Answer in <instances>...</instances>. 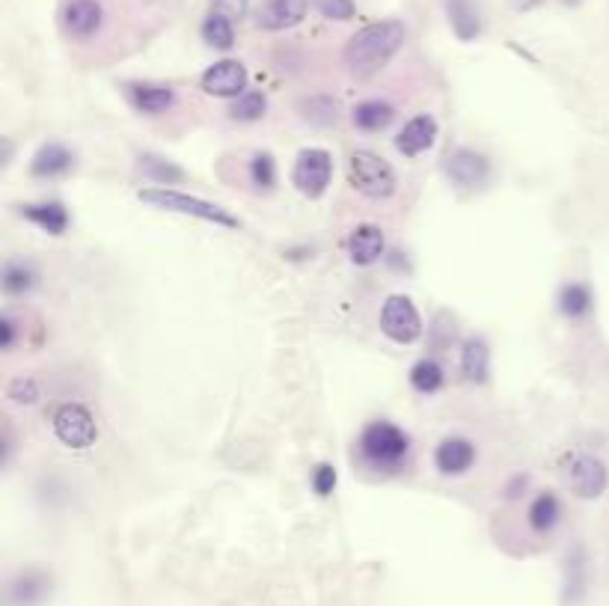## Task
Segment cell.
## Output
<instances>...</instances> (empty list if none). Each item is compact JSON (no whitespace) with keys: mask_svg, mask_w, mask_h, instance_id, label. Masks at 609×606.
<instances>
[{"mask_svg":"<svg viewBox=\"0 0 609 606\" xmlns=\"http://www.w3.org/2000/svg\"><path fill=\"white\" fill-rule=\"evenodd\" d=\"M405 36H408V31L396 19L366 24L363 31L354 33L346 45V66L351 69V75H378L380 69H387L389 60L401 51Z\"/></svg>","mask_w":609,"mask_h":606,"instance_id":"6da1fadb","label":"cell"},{"mask_svg":"<svg viewBox=\"0 0 609 606\" xmlns=\"http://www.w3.org/2000/svg\"><path fill=\"white\" fill-rule=\"evenodd\" d=\"M140 202L147 205H155L161 212H176V214H188V217H197V221H206V224L214 226H226V229H238V217H232L226 209L214 205L209 200H200V197H188L181 191H169V188H147V191L137 193Z\"/></svg>","mask_w":609,"mask_h":606,"instance_id":"7a4b0ae2","label":"cell"},{"mask_svg":"<svg viewBox=\"0 0 609 606\" xmlns=\"http://www.w3.org/2000/svg\"><path fill=\"white\" fill-rule=\"evenodd\" d=\"M410 437L399 426H393L387 419L368 423L360 435V455L366 458L372 467L396 470L408 458Z\"/></svg>","mask_w":609,"mask_h":606,"instance_id":"3957f363","label":"cell"},{"mask_svg":"<svg viewBox=\"0 0 609 606\" xmlns=\"http://www.w3.org/2000/svg\"><path fill=\"white\" fill-rule=\"evenodd\" d=\"M348 181L368 200H387L399 185L387 161L368 150H358L348 158Z\"/></svg>","mask_w":609,"mask_h":606,"instance_id":"277c9868","label":"cell"},{"mask_svg":"<svg viewBox=\"0 0 609 606\" xmlns=\"http://www.w3.org/2000/svg\"><path fill=\"white\" fill-rule=\"evenodd\" d=\"M54 435L69 449H90L98 440V426L95 416L86 411L84 404L66 402L54 411Z\"/></svg>","mask_w":609,"mask_h":606,"instance_id":"5b68a950","label":"cell"},{"mask_svg":"<svg viewBox=\"0 0 609 606\" xmlns=\"http://www.w3.org/2000/svg\"><path fill=\"white\" fill-rule=\"evenodd\" d=\"M330 179H333V158L327 150H304L294 161L292 181L297 191L309 197V200H318L325 197V191L330 188Z\"/></svg>","mask_w":609,"mask_h":606,"instance_id":"8992f818","label":"cell"},{"mask_svg":"<svg viewBox=\"0 0 609 606\" xmlns=\"http://www.w3.org/2000/svg\"><path fill=\"white\" fill-rule=\"evenodd\" d=\"M105 3L102 0H66L60 10V24L69 39L74 43H90L105 27Z\"/></svg>","mask_w":609,"mask_h":606,"instance_id":"52a82bcc","label":"cell"},{"mask_svg":"<svg viewBox=\"0 0 609 606\" xmlns=\"http://www.w3.org/2000/svg\"><path fill=\"white\" fill-rule=\"evenodd\" d=\"M380 330H384L393 342H399V345H410V342L420 340L422 321L417 307H413V300L405 298V295H393V298L384 300V309H380Z\"/></svg>","mask_w":609,"mask_h":606,"instance_id":"ba28073f","label":"cell"},{"mask_svg":"<svg viewBox=\"0 0 609 606\" xmlns=\"http://www.w3.org/2000/svg\"><path fill=\"white\" fill-rule=\"evenodd\" d=\"M202 90L218 98H238L247 93V69L238 60H218L202 72Z\"/></svg>","mask_w":609,"mask_h":606,"instance_id":"9c48e42d","label":"cell"},{"mask_svg":"<svg viewBox=\"0 0 609 606\" xmlns=\"http://www.w3.org/2000/svg\"><path fill=\"white\" fill-rule=\"evenodd\" d=\"M443 170H446V176H449L458 188L473 191V188H482L491 167H488V158H484L482 152L455 150L446 155V161H443Z\"/></svg>","mask_w":609,"mask_h":606,"instance_id":"30bf717a","label":"cell"},{"mask_svg":"<svg viewBox=\"0 0 609 606\" xmlns=\"http://www.w3.org/2000/svg\"><path fill=\"white\" fill-rule=\"evenodd\" d=\"M306 10L309 0H262V7L256 10V24L271 33L289 31L304 22Z\"/></svg>","mask_w":609,"mask_h":606,"instance_id":"8fae6325","label":"cell"},{"mask_svg":"<svg viewBox=\"0 0 609 606\" xmlns=\"http://www.w3.org/2000/svg\"><path fill=\"white\" fill-rule=\"evenodd\" d=\"M609 485V473L607 464L595 455H579L574 464H571V488L577 497L583 500H598L600 494L607 490Z\"/></svg>","mask_w":609,"mask_h":606,"instance_id":"7c38bea8","label":"cell"},{"mask_svg":"<svg viewBox=\"0 0 609 606\" xmlns=\"http://www.w3.org/2000/svg\"><path fill=\"white\" fill-rule=\"evenodd\" d=\"M434 140H437V119L429 117V114H420V117H413L408 126L401 128L399 138H396V150L405 158H417V155L434 146Z\"/></svg>","mask_w":609,"mask_h":606,"instance_id":"4fadbf2b","label":"cell"},{"mask_svg":"<svg viewBox=\"0 0 609 606\" xmlns=\"http://www.w3.org/2000/svg\"><path fill=\"white\" fill-rule=\"evenodd\" d=\"M128 102L134 105V110L147 114V117H159L167 114L169 107L176 105V90L167 84H149V81H137V84L126 86Z\"/></svg>","mask_w":609,"mask_h":606,"instance_id":"5bb4252c","label":"cell"},{"mask_svg":"<svg viewBox=\"0 0 609 606\" xmlns=\"http://www.w3.org/2000/svg\"><path fill=\"white\" fill-rule=\"evenodd\" d=\"M476 447L464 437H446L441 447L434 449V467L441 470L443 476H461L473 467Z\"/></svg>","mask_w":609,"mask_h":606,"instance_id":"9a60e30c","label":"cell"},{"mask_svg":"<svg viewBox=\"0 0 609 606\" xmlns=\"http://www.w3.org/2000/svg\"><path fill=\"white\" fill-rule=\"evenodd\" d=\"M74 167L72 150H66L63 143H45L31 161L33 179H60Z\"/></svg>","mask_w":609,"mask_h":606,"instance_id":"2e32d148","label":"cell"},{"mask_svg":"<svg viewBox=\"0 0 609 606\" xmlns=\"http://www.w3.org/2000/svg\"><path fill=\"white\" fill-rule=\"evenodd\" d=\"M446 19H449L452 33L461 43H476L484 31L482 15L476 10L473 0H446Z\"/></svg>","mask_w":609,"mask_h":606,"instance_id":"e0dca14e","label":"cell"},{"mask_svg":"<svg viewBox=\"0 0 609 606\" xmlns=\"http://www.w3.org/2000/svg\"><path fill=\"white\" fill-rule=\"evenodd\" d=\"M348 253H351L354 265H375L380 256H384V233L372 224L358 226L351 233V238H348Z\"/></svg>","mask_w":609,"mask_h":606,"instance_id":"ac0fdd59","label":"cell"},{"mask_svg":"<svg viewBox=\"0 0 609 606\" xmlns=\"http://www.w3.org/2000/svg\"><path fill=\"white\" fill-rule=\"evenodd\" d=\"M22 217L48 235H63L69 229V212L63 202H27L22 205Z\"/></svg>","mask_w":609,"mask_h":606,"instance_id":"d6986e66","label":"cell"},{"mask_svg":"<svg viewBox=\"0 0 609 606\" xmlns=\"http://www.w3.org/2000/svg\"><path fill=\"white\" fill-rule=\"evenodd\" d=\"M48 592H51V580L43 571H22L10 583V601L15 606L43 604Z\"/></svg>","mask_w":609,"mask_h":606,"instance_id":"ffe728a7","label":"cell"},{"mask_svg":"<svg viewBox=\"0 0 609 606\" xmlns=\"http://www.w3.org/2000/svg\"><path fill=\"white\" fill-rule=\"evenodd\" d=\"M461 372L470 383H484L491 375V352H488V342L473 336V340L464 342L461 348Z\"/></svg>","mask_w":609,"mask_h":606,"instance_id":"44dd1931","label":"cell"},{"mask_svg":"<svg viewBox=\"0 0 609 606\" xmlns=\"http://www.w3.org/2000/svg\"><path fill=\"white\" fill-rule=\"evenodd\" d=\"M393 117H396V107L389 105V102H384V98H368V102H360L358 107H354V114H351V119H354V126L360 128V131H384V128L393 122Z\"/></svg>","mask_w":609,"mask_h":606,"instance_id":"7402d4cb","label":"cell"},{"mask_svg":"<svg viewBox=\"0 0 609 606\" xmlns=\"http://www.w3.org/2000/svg\"><path fill=\"white\" fill-rule=\"evenodd\" d=\"M592 307H595V298H592V288L586 283H565V286L559 288V312L565 319H586Z\"/></svg>","mask_w":609,"mask_h":606,"instance_id":"603a6c76","label":"cell"},{"mask_svg":"<svg viewBox=\"0 0 609 606\" xmlns=\"http://www.w3.org/2000/svg\"><path fill=\"white\" fill-rule=\"evenodd\" d=\"M529 526L538 532V535H547V532L557 530V523L562 521V502H559L557 494H538L532 506H529Z\"/></svg>","mask_w":609,"mask_h":606,"instance_id":"cb8c5ba5","label":"cell"},{"mask_svg":"<svg viewBox=\"0 0 609 606\" xmlns=\"http://www.w3.org/2000/svg\"><path fill=\"white\" fill-rule=\"evenodd\" d=\"M200 33L202 43L211 45L214 51H230L232 45H235V24H232V19H226L223 12L211 10L209 15H206V22H202Z\"/></svg>","mask_w":609,"mask_h":606,"instance_id":"d4e9b609","label":"cell"},{"mask_svg":"<svg viewBox=\"0 0 609 606\" xmlns=\"http://www.w3.org/2000/svg\"><path fill=\"white\" fill-rule=\"evenodd\" d=\"M443 381H446L443 366L437 360H431V357H425V360H420V363H413V369H410V387L422 395L437 393V390L443 387Z\"/></svg>","mask_w":609,"mask_h":606,"instance_id":"484cf974","label":"cell"},{"mask_svg":"<svg viewBox=\"0 0 609 606\" xmlns=\"http://www.w3.org/2000/svg\"><path fill=\"white\" fill-rule=\"evenodd\" d=\"M36 280H39V274L27 262H7V268H3V292L7 295H27L36 286Z\"/></svg>","mask_w":609,"mask_h":606,"instance_id":"4316f807","label":"cell"},{"mask_svg":"<svg viewBox=\"0 0 609 606\" xmlns=\"http://www.w3.org/2000/svg\"><path fill=\"white\" fill-rule=\"evenodd\" d=\"M265 110H268V98H265V93L247 90L244 96H238L235 102H232L230 117L238 119V122H256V119L265 117Z\"/></svg>","mask_w":609,"mask_h":606,"instance_id":"83f0119b","label":"cell"},{"mask_svg":"<svg viewBox=\"0 0 609 606\" xmlns=\"http://www.w3.org/2000/svg\"><path fill=\"white\" fill-rule=\"evenodd\" d=\"M140 170H143L147 179L159 181V185H173V181L185 179V173L176 164H169V161L159 158V155H143L140 158Z\"/></svg>","mask_w":609,"mask_h":606,"instance_id":"f1b7e54d","label":"cell"},{"mask_svg":"<svg viewBox=\"0 0 609 606\" xmlns=\"http://www.w3.org/2000/svg\"><path fill=\"white\" fill-rule=\"evenodd\" d=\"M250 179L256 188L262 191H271L277 185V164H273L271 152H256L250 161Z\"/></svg>","mask_w":609,"mask_h":606,"instance_id":"f546056e","label":"cell"},{"mask_svg":"<svg viewBox=\"0 0 609 606\" xmlns=\"http://www.w3.org/2000/svg\"><path fill=\"white\" fill-rule=\"evenodd\" d=\"M313 3H316V10L325 19H330V22H351L354 12H358L354 0H313Z\"/></svg>","mask_w":609,"mask_h":606,"instance_id":"4dcf8cb0","label":"cell"},{"mask_svg":"<svg viewBox=\"0 0 609 606\" xmlns=\"http://www.w3.org/2000/svg\"><path fill=\"white\" fill-rule=\"evenodd\" d=\"M10 399L19 404H36L39 402V383L33 381V378H15L10 383Z\"/></svg>","mask_w":609,"mask_h":606,"instance_id":"1f68e13d","label":"cell"},{"mask_svg":"<svg viewBox=\"0 0 609 606\" xmlns=\"http://www.w3.org/2000/svg\"><path fill=\"white\" fill-rule=\"evenodd\" d=\"M313 488H316L318 497H330L337 490V470L330 467V464H318L313 470Z\"/></svg>","mask_w":609,"mask_h":606,"instance_id":"d6a6232c","label":"cell"},{"mask_svg":"<svg viewBox=\"0 0 609 606\" xmlns=\"http://www.w3.org/2000/svg\"><path fill=\"white\" fill-rule=\"evenodd\" d=\"M214 12H223L226 19H238L242 22L244 15L250 12V0H214Z\"/></svg>","mask_w":609,"mask_h":606,"instance_id":"836d02e7","label":"cell"},{"mask_svg":"<svg viewBox=\"0 0 609 606\" xmlns=\"http://www.w3.org/2000/svg\"><path fill=\"white\" fill-rule=\"evenodd\" d=\"M0 345H3V352H10L15 345V321L10 316H3V321H0Z\"/></svg>","mask_w":609,"mask_h":606,"instance_id":"e575fe53","label":"cell"},{"mask_svg":"<svg viewBox=\"0 0 609 606\" xmlns=\"http://www.w3.org/2000/svg\"><path fill=\"white\" fill-rule=\"evenodd\" d=\"M559 3H565V7H579L583 0H559Z\"/></svg>","mask_w":609,"mask_h":606,"instance_id":"d590c367","label":"cell"}]
</instances>
